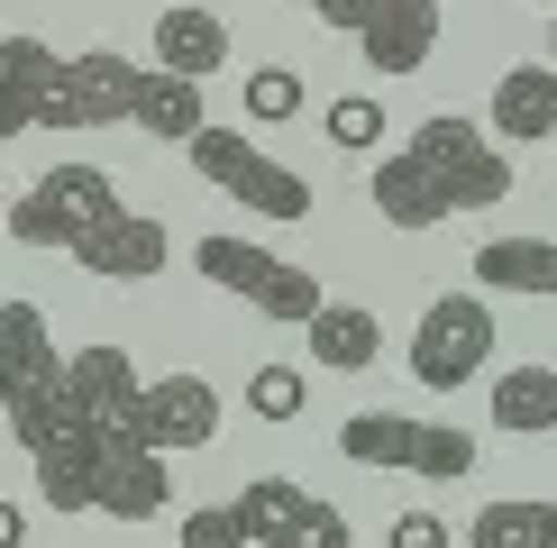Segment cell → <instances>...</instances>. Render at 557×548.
<instances>
[{
    "label": "cell",
    "instance_id": "obj_23",
    "mask_svg": "<svg viewBox=\"0 0 557 548\" xmlns=\"http://www.w3.org/2000/svg\"><path fill=\"white\" fill-rule=\"evenodd\" d=\"M494 429H512V439L557 429V365H512V375H494Z\"/></svg>",
    "mask_w": 557,
    "mask_h": 548
},
{
    "label": "cell",
    "instance_id": "obj_2",
    "mask_svg": "<svg viewBox=\"0 0 557 548\" xmlns=\"http://www.w3.org/2000/svg\"><path fill=\"white\" fill-rule=\"evenodd\" d=\"M411 165H421L438 183V201H448V220L457 211H494V201H512V155L494 147L475 120H457V110H438V120L411 128Z\"/></svg>",
    "mask_w": 557,
    "mask_h": 548
},
{
    "label": "cell",
    "instance_id": "obj_27",
    "mask_svg": "<svg viewBox=\"0 0 557 548\" xmlns=\"http://www.w3.org/2000/svg\"><path fill=\"white\" fill-rule=\"evenodd\" d=\"M330 147H347V155H366V147H384V110L375 101H330Z\"/></svg>",
    "mask_w": 557,
    "mask_h": 548
},
{
    "label": "cell",
    "instance_id": "obj_19",
    "mask_svg": "<svg viewBox=\"0 0 557 548\" xmlns=\"http://www.w3.org/2000/svg\"><path fill=\"white\" fill-rule=\"evenodd\" d=\"M228 512H238V548H284L301 521H311V494H301L293 475H257Z\"/></svg>",
    "mask_w": 557,
    "mask_h": 548
},
{
    "label": "cell",
    "instance_id": "obj_9",
    "mask_svg": "<svg viewBox=\"0 0 557 548\" xmlns=\"http://www.w3.org/2000/svg\"><path fill=\"white\" fill-rule=\"evenodd\" d=\"M137 439L156 457H183V448H211L220 439V394L201 375H156L137 394Z\"/></svg>",
    "mask_w": 557,
    "mask_h": 548
},
{
    "label": "cell",
    "instance_id": "obj_32",
    "mask_svg": "<svg viewBox=\"0 0 557 548\" xmlns=\"http://www.w3.org/2000/svg\"><path fill=\"white\" fill-rule=\"evenodd\" d=\"M301 10H311V18H330V28H347V37H357V18H366V0H301Z\"/></svg>",
    "mask_w": 557,
    "mask_h": 548
},
{
    "label": "cell",
    "instance_id": "obj_13",
    "mask_svg": "<svg viewBox=\"0 0 557 548\" xmlns=\"http://www.w3.org/2000/svg\"><path fill=\"white\" fill-rule=\"evenodd\" d=\"M484 137H512V147H540V137H557V64H512V74L494 83Z\"/></svg>",
    "mask_w": 557,
    "mask_h": 548
},
{
    "label": "cell",
    "instance_id": "obj_22",
    "mask_svg": "<svg viewBox=\"0 0 557 548\" xmlns=\"http://www.w3.org/2000/svg\"><path fill=\"white\" fill-rule=\"evenodd\" d=\"M467 548H557V502L548 494H503L475 512Z\"/></svg>",
    "mask_w": 557,
    "mask_h": 548
},
{
    "label": "cell",
    "instance_id": "obj_28",
    "mask_svg": "<svg viewBox=\"0 0 557 548\" xmlns=\"http://www.w3.org/2000/svg\"><path fill=\"white\" fill-rule=\"evenodd\" d=\"M247 411H257V421H293L301 411V375L293 365H257V375H247Z\"/></svg>",
    "mask_w": 557,
    "mask_h": 548
},
{
    "label": "cell",
    "instance_id": "obj_11",
    "mask_svg": "<svg viewBox=\"0 0 557 548\" xmlns=\"http://www.w3.org/2000/svg\"><path fill=\"white\" fill-rule=\"evenodd\" d=\"M357 46H366L375 74H421L438 55V0H366Z\"/></svg>",
    "mask_w": 557,
    "mask_h": 548
},
{
    "label": "cell",
    "instance_id": "obj_34",
    "mask_svg": "<svg viewBox=\"0 0 557 548\" xmlns=\"http://www.w3.org/2000/svg\"><path fill=\"white\" fill-rule=\"evenodd\" d=\"M548 64H557V28H548Z\"/></svg>",
    "mask_w": 557,
    "mask_h": 548
},
{
    "label": "cell",
    "instance_id": "obj_35",
    "mask_svg": "<svg viewBox=\"0 0 557 548\" xmlns=\"http://www.w3.org/2000/svg\"><path fill=\"white\" fill-rule=\"evenodd\" d=\"M0 211H10V192H0Z\"/></svg>",
    "mask_w": 557,
    "mask_h": 548
},
{
    "label": "cell",
    "instance_id": "obj_30",
    "mask_svg": "<svg viewBox=\"0 0 557 548\" xmlns=\"http://www.w3.org/2000/svg\"><path fill=\"white\" fill-rule=\"evenodd\" d=\"M183 548H238V512H183Z\"/></svg>",
    "mask_w": 557,
    "mask_h": 548
},
{
    "label": "cell",
    "instance_id": "obj_3",
    "mask_svg": "<svg viewBox=\"0 0 557 548\" xmlns=\"http://www.w3.org/2000/svg\"><path fill=\"white\" fill-rule=\"evenodd\" d=\"M183 147H193V174L211 183V192L247 201V211H265V220H311V183L293 165H274L247 128H193Z\"/></svg>",
    "mask_w": 557,
    "mask_h": 548
},
{
    "label": "cell",
    "instance_id": "obj_14",
    "mask_svg": "<svg viewBox=\"0 0 557 548\" xmlns=\"http://www.w3.org/2000/svg\"><path fill=\"white\" fill-rule=\"evenodd\" d=\"M174 502V466L156 448H110L101 457V494H91V512H110V521H156Z\"/></svg>",
    "mask_w": 557,
    "mask_h": 548
},
{
    "label": "cell",
    "instance_id": "obj_21",
    "mask_svg": "<svg viewBox=\"0 0 557 548\" xmlns=\"http://www.w3.org/2000/svg\"><path fill=\"white\" fill-rule=\"evenodd\" d=\"M366 201L384 211V228H438V220H448L438 183L411 165V155H384V165H375V183H366Z\"/></svg>",
    "mask_w": 557,
    "mask_h": 548
},
{
    "label": "cell",
    "instance_id": "obj_20",
    "mask_svg": "<svg viewBox=\"0 0 557 548\" xmlns=\"http://www.w3.org/2000/svg\"><path fill=\"white\" fill-rule=\"evenodd\" d=\"M128 128H147V137H193V128H211V120H201V83L147 64V74H137V101H128Z\"/></svg>",
    "mask_w": 557,
    "mask_h": 548
},
{
    "label": "cell",
    "instance_id": "obj_15",
    "mask_svg": "<svg viewBox=\"0 0 557 548\" xmlns=\"http://www.w3.org/2000/svg\"><path fill=\"white\" fill-rule=\"evenodd\" d=\"M46 83H55V46L0 37V137L46 128Z\"/></svg>",
    "mask_w": 557,
    "mask_h": 548
},
{
    "label": "cell",
    "instance_id": "obj_5",
    "mask_svg": "<svg viewBox=\"0 0 557 548\" xmlns=\"http://www.w3.org/2000/svg\"><path fill=\"white\" fill-rule=\"evenodd\" d=\"M110 211H120V183H110L101 165H46L0 220H10L18 247H74L83 228H101Z\"/></svg>",
    "mask_w": 557,
    "mask_h": 548
},
{
    "label": "cell",
    "instance_id": "obj_31",
    "mask_svg": "<svg viewBox=\"0 0 557 548\" xmlns=\"http://www.w3.org/2000/svg\"><path fill=\"white\" fill-rule=\"evenodd\" d=\"M393 548H457V539H448L438 512H403V521H393Z\"/></svg>",
    "mask_w": 557,
    "mask_h": 548
},
{
    "label": "cell",
    "instance_id": "obj_6",
    "mask_svg": "<svg viewBox=\"0 0 557 548\" xmlns=\"http://www.w3.org/2000/svg\"><path fill=\"white\" fill-rule=\"evenodd\" d=\"M484 357H494V311H484V292H438L421 311V329H411V384L457 394V384L484 375Z\"/></svg>",
    "mask_w": 557,
    "mask_h": 548
},
{
    "label": "cell",
    "instance_id": "obj_33",
    "mask_svg": "<svg viewBox=\"0 0 557 548\" xmlns=\"http://www.w3.org/2000/svg\"><path fill=\"white\" fill-rule=\"evenodd\" d=\"M28 539V521H18V502H0V548H18Z\"/></svg>",
    "mask_w": 557,
    "mask_h": 548
},
{
    "label": "cell",
    "instance_id": "obj_4",
    "mask_svg": "<svg viewBox=\"0 0 557 548\" xmlns=\"http://www.w3.org/2000/svg\"><path fill=\"white\" fill-rule=\"evenodd\" d=\"M193 265L211 274L220 292H238L247 311H265V320H284V329H301L330 292H320V274L311 265H293V257H274V247H247V238H201L193 247Z\"/></svg>",
    "mask_w": 557,
    "mask_h": 548
},
{
    "label": "cell",
    "instance_id": "obj_8",
    "mask_svg": "<svg viewBox=\"0 0 557 548\" xmlns=\"http://www.w3.org/2000/svg\"><path fill=\"white\" fill-rule=\"evenodd\" d=\"M137 394H147V375L128 365V348H83V357H64V402L101 429V448H147V439H137Z\"/></svg>",
    "mask_w": 557,
    "mask_h": 548
},
{
    "label": "cell",
    "instance_id": "obj_26",
    "mask_svg": "<svg viewBox=\"0 0 557 548\" xmlns=\"http://www.w3.org/2000/svg\"><path fill=\"white\" fill-rule=\"evenodd\" d=\"M293 110H301V74H284V64H257V74H247V120L274 128V120H293Z\"/></svg>",
    "mask_w": 557,
    "mask_h": 548
},
{
    "label": "cell",
    "instance_id": "obj_16",
    "mask_svg": "<svg viewBox=\"0 0 557 548\" xmlns=\"http://www.w3.org/2000/svg\"><path fill=\"white\" fill-rule=\"evenodd\" d=\"M156 64L183 83H211L220 64H228V28H220V10H156Z\"/></svg>",
    "mask_w": 557,
    "mask_h": 548
},
{
    "label": "cell",
    "instance_id": "obj_17",
    "mask_svg": "<svg viewBox=\"0 0 557 548\" xmlns=\"http://www.w3.org/2000/svg\"><path fill=\"white\" fill-rule=\"evenodd\" d=\"M475 284H484V292L557 302V238H484V247H475Z\"/></svg>",
    "mask_w": 557,
    "mask_h": 548
},
{
    "label": "cell",
    "instance_id": "obj_7",
    "mask_svg": "<svg viewBox=\"0 0 557 548\" xmlns=\"http://www.w3.org/2000/svg\"><path fill=\"white\" fill-rule=\"evenodd\" d=\"M137 74L147 64L110 55H55V83H46V128H128V101H137Z\"/></svg>",
    "mask_w": 557,
    "mask_h": 548
},
{
    "label": "cell",
    "instance_id": "obj_12",
    "mask_svg": "<svg viewBox=\"0 0 557 548\" xmlns=\"http://www.w3.org/2000/svg\"><path fill=\"white\" fill-rule=\"evenodd\" d=\"M28 457H37V494L55 502V512H91V494H101V457H110V448H101V429H91L83 411H74V421H64L46 448H28Z\"/></svg>",
    "mask_w": 557,
    "mask_h": 548
},
{
    "label": "cell",
    "instance_id": "obj_29",
    "mask_svg": "<svg viewBox=\"0 0 557 548\" xmlns=\"http://www.w3.org/2000/svg\"><path fill=\"white\" fill-rule=\"evenodd\" d=\"M284 548H347V512H338V502H320V494H311V521H301V531H293Z\"/></svg>",
    "mask_w": 557,
    "mask_h": 548
},
{
    "label": "cell",
    "instance_id": "obj_25",
    "mask_svg": "<svg viewBox=\"0 0 557 548\" xmlns=\"http://www.w3.org/2000/svg\"><path fill=\"white\" fill-rule=\"evenodd\" d=\"M411 475H421V485H457V475H475V439L457 421H421V439H411Z\"/></svg>",
    "mask_w": 557,
    "mask_h": 548
},
{
    "label": "cell",
    "instance_id": "obj_18",
    "mask_svg": "<svg viewBox=\"0 0 557 548\" xmlns=\"http://www.w3.org/2000/svg\"><path fill=\"white\" fill-rule=\"evenodd\" d=\"M301 329H311V357L330 365V375H366V365L384 357V320L357 311V302H320Z\"/></svg>",
    "mask_w": 557,
    "mask_h": 548
},
{
    "label": "cell",
    "instance_id": "obj_24",
    "mask_svg": "<svg viewBox=\"0 0 557 548\" xmlns=\"http://www.w3.org/2000/svg\"><path fill=\"white\" fill-rule=\"evenodd\" d=\"M411 439H421V421H403V411H347L338 421L347 466H411Z\"/></svg>",
    "mask_w": 557,
    "mask_h": 548
},
{
    "label": "cell",
    "instance_id": "obj_1",
    "mask_svg": "<svg viewBox=\"0 0 557 548\" xmlns=\"http://www.w3.org/2000/svg\"><path fill=\"white\" fill-rule=\"evenodd\" d=\"M0 411H10L18 448H46L74 402H64V357L46 338V311L37 302H0Z\"/></svg>",
    "mask_w": 557,
    "mask_h": 548
},
{
    "label": "cell",
    "instance_id": "obj_10",
    "mask_svg": "<svg viewBox=\"0 0 557 548\" xmlns=\"http://www.w3.org/2000/svg\"><path fill=\"white\" fill-rule=\"evenodd\" d=\"M64 257H74L83 274H101V284H147V274H165V220L110 211L101 228H83Z\"/></svg>",
    "mask_w": 557,
    "mask_h": 548
}]
</instances>
